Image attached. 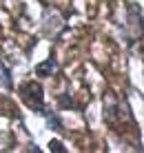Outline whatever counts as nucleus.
I'll return each mask as SVG.
<instances>
[{
    "mask_svg": "<svg viewBox=\"0 0 144 153\" xmlns=\"http://www.w3.org/2000/svg\"><path fill=\"white\" fill-rule=\"evenodd\" d=\"M122 33H124V40L129 47H133L135 42H140L144 38V18H142V11L137 4L126 7V25L122 29Z\"/></svg>",
    "mask_w": 144,
    "mask_h": 153,
    "instance_id": "obj_2",
    "label": "nucleus"
},
{
    "mask_svg": "<svg viewBox=\"0 0 144 153\" xmlns=\"http://www.w3.org/2000/svg\"><path fill=\"white\" fill-rule=\"evenodd\" d=\"M56 73H58V60L53 56L36 67V76H40V78H49V76H56Z\"/></svg>",
    "mask_w": 144,
    "mask_h": 153,
    "instance_id": "obj_4",
    "label": "nucleus"
},
{
    "mask_svg": "<svg viewBox=\"0 0 144 153\" xmlns=\"http://www.w3.org/2000/svg\"><path fill=\"white\" fill-rule=\"evenodd\" d=\"M18 93H20V100L36 113H42L45 111V89H42L40 82L36 80H27L18 87Z\"/></svg>",
    "mask_w": 144,
    "mask_h": 153,
    "instance_id": "obj_3",
    "label": "nucleus"
},
{
    "mask_svg": "<svg viewBox=\"0 0 144 153\" xmlns=\"http://www.w3.org/2000/svg\"><path fill=\"white\" fill-rule=\"evenodd\" d=\"M104 122L115 131H120L124 124H133V115H131L129 104L124 100L106 96V100H104Z\"/></svg>",
    "mask_w": 144,
    "mask_h": 153,
    "instance_id": "obj_1",
    "label": "nucleus"
},
{
    "mask_svg": "<svg viewBox=\"0 0 144 153\" xmlns=\"http://www.w3.org/2000/svg\"><path fill=\"white\" fill-rule=\"evenodd\" d=\"M40 115H45V120H47V126H49L51 131H65V129H62V122H60V118H58V115L53 113L51 109H47V107H45V111H42Z\"/></svg>",
    "mask_w": 144,
    "mask_h": 153,
    "instance_id": "obj_5",
    "label": "nucleus"
},
{
    "mask_svg": "<svg viewBox=\"0 0 144 153\" xmlns=\"http://www.w3.org/2000/svg\"><path fill=\"white\" fill-rule=\"evenodd\" d=\"M49 151H53V153H65L67 146L62 144L60 140H51V142H49Z\"/></svg>",
    "mask_w": 144,
    "mask_h": 153,
    "instance_id": "obj_7",
    "label": "nucleus"
},
{
    "mask_svg": "<svg viewBox=\"0 0 144 153\" xmlns=\"http://www.w3.org/2000/svg\"><path fill=\"white\" fill-rule=\"evenodd\" d=\"M0 87H4L7 91L13 89V80H11V69L0 60Z\"/></svg>",
    "mask_w": 144,
    "mask_h": 153,
    "instance_id": "obj_6",
    "label": "nucleus"
}]
</instances>
